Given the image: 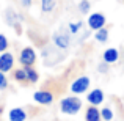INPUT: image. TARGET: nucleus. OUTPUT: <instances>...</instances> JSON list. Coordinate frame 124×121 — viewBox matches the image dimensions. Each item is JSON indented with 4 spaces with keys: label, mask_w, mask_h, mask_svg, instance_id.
Returning <instances> with one entry per match:
<instances>
[{
    "label": "nucleus",
    "mask_w": 124,
    "mask_h": 121,
    "mask_svg": "<svg viewBox=\"0 0 124 121\" xmlns=\"http://www.w3.org/2000/svg\"><path fill=\"white\" fill-rule=\"evenodd\" d=\"M33 99L36 101L38 104H41V105H49V104L54 102V94H52L50 91L39 90V91H35L33 93Z\"/></svg>",
    "instance_id": "8"
},
{
    "label": "nucleus",
    "mask_w": 124,
    "mask_h": 121,
    "mask_svg": "<svg viewBox=\"0 0 124 121\" xmlns=\"http://www.w3.org/2000/svg\"><path fill=\"white\" fill-rule=\"evenodd\" d=\"M17 2H19V5L24 6V8H30L31 3H33V0H17Z\"/></svg>",
    "instance_id": "22"
},
{
    "label": "nucleus",
    "mask_w": 124,
    "mask_h": 121,
    "mask_svg": "<svg viewBox=\"0 0 124 121\" xmlns=\"http://www.w3.org/2000/svg\"><path fill=\"white\" fill-rule=\"evenodd\" d=\"M86 99L91 105H101V104L104 102V91L101 90V88H94V90H91L90 93H88Z\"/></svg>",
    "instance_id": "10"
},
{
    "label": "nucleus",
    "mask_w": 124,
    "mask_h": 121,
    "mask_svg": "<svg viewBox=\"0 0 124 121\" xmlns=\"http://www.w3.org/2000/svg\"><path fill=\"white\" fill-rule=\"evenodd\" d=\"M14 79L17 82H25L27 80V74H25V69L22 68V69H16L14 71Z\"/></svg>",
    "instance_id": "19"
},
{
    "label": "nucleus",
    "mask_w": 124,
    "mask_h": 121,
    "mask_svg": "<svg viewBox=\"0 0 124 121\" xmlns=\"http://www.w3.org/2000/svg\"><path fill=\"white\" fill-rule=\"evenodd\" d=\"M14 66V55L11 52H2L0 54V71L9 73Z\"/></svg>",
    "instance_id": "6"
},
{
    "label": "nucleus",
    "mask_w": 124,
    "mask_h": 121,
    "mask_svg": "<svg viewBox=\"0 0 124 121\" xmlns=\"http://www.w3.org/2000/svg\"><path fill=\"white\" fill-rule=\"evenodd\" d=\"M101 118L102 116H101V112L96 105H90L85 112V120L86 121H101Z\"/></svg>",
    "instance_id": "12"
},
{
    "label": "nucleus",
    "mask_w": 124,
    "mask_h": 121,
    "mask_svg": "<svg viewBox=\"0 0 124 121\" xmlns=\"http://www.w3.org/2000/svg\"><path fill=\"white\" fill-rule=\"evenodd\" d=\"M94 40H96L97 42H101V44L107 42V40H108V30H107L105 27H102L101 30H96V33H94Z\"/></svg>",
    "instance_id": "14"
},
{
    "label": "nucleus",
    "mask_w": 124,
    "mask_h": 121,
    "mask_svg": "<svg viewBox=\"0 0 124 121\" xmlns=\"http://www.w3.org/2000/svg\"><path fill=\"white\" fill-rule=\"evenodd\" d=\"M105 14H102V13H91L90 16H88V27L91 28V30H101L102 27H105Z\"/></svg>",
    "instance_id": "5"
},
{
    "label": "nucleus",
    "mask_w": 124,
    "mask_h": 121,
    "mask_svg": "<svg viewBox=\"0 0 124 121\" xmlns=\"http://www.w3.org/2000/svg\"><path fill=\"white\" fill-rule=\"evenodd\" d=\"M6 87H8V79H6L5 73L0 71V90H6Z\"/></svg>",
    "instance_id": "21"
},
{
    "label": "nucleus",
    "mask_w": 124,
    "mask_h": 121,
    "mask_svg": "<svg viewBox=\"0 0 124 121\" xmlns=\"http://www.w3.org/2000/svg\"><path fill=\"white\" fill-rule=\"evenodd\" d=\"M82 109V101L76 96H66L60 101V110L64 115H77Z\"/></svg>",
    "instance_id": "1"
},
{
    "label": "nucleus",
    "mask_w": 124,
    "mask_h": 121,
    "mask_svg": "<svg viewBox=\"0 0 124 121\" xmlns=\"http://www.w3.org/2000/svg\"><path fill=\"white\" fill-rule=\"evenodd\" d=\"M90 85H91L90 77L88 76H80V77H77V79L71 83V91H72L74 94H82V93H85V91H88Z\"/></svg>",
    "instance_id": "3"
},
{
    "label": "nucleus",
    "mask_w": 124,
    "mask_h": 121,
    "mask_svg": "<svg viewBox=\"0 0 124 121\" xmlns=\"http://www.w3.org/2000/svg\"><path fill=\"white\" fill-rule=\"evenodd\" d=\"M102 60L105 61L107 65H115L116 61L119 60V50L116 47H108L104 50L102 54Z\"/></svg>",
    "instance_id": "9"
},
{
    "label": "nucleus",
    "mask_w": 124,
    "mask_h": 121,
    "mask_svg": "<svg viewBox=\"0 0 124 121\" xmlns=\"http://www.w3.org/2000/svg\"><path fill=\"white\" fill-rule=\"evenodd\" d=\"M99 71H102V73H107V63L104 61L102 65H99Z\"/></svg>",
    "instance_id": "23"
},
{
    "label": "nucleus",
    "mask_w": 124,
    "mask_h": 121,
    "mask_svg": "<svg viewBox=\"0 0 124 121\" xmlns=\"http://www.w3.org/2000/svg\"><path fill=\"white\" fill-rule=\"evenodd\" d=\"M57 6V0H41V11L42 13H52Z\"/></svg>",
    "instance_id": "15"
},
{
    "label": "nucleus",
    "mask_w": 124,
    "mask_h": 121,
    "mask_svg": "<svg viewBox=\"0 0 124 121\" xmlns=\"http://www.w3.org/2000/svg\"><path fill=\"white\" fill-rule=\"evenodd\" d=\"M25 69V74H27V80L30 82V83H36L38 79H39V74H38L36 69H33L31 66H24Z\"/></svg>",
    "instance_id": "13"
},
{
    "label": "nucleus",
    "mask_w": 124,
    "mask_h": 121,
    "mask_svg": "<svg viewBox=\"0 0 124 121\" xmlns=\"http://www.w3.org/2000/svg\"><path fill=\"white\" fill-rule=\"evenodd\" d=\"M52 41H54L55 47H58L60 50H66L71 46V33L69 32H64V30H58L54 33Z\"/></svg>",
    "instance_id": "2"
},
{
    "label": "nucleus",
    "mask_w": 124,
    "mask_h": 121,
    "mask_svg": "<svg viewBox=\"0 0 124 121\" xmlns=\"http://www.w3.org/2000/svg\"><path fill=\"white\" fill-rule=\"evenodd\" d=\"M19 61L22 66H33L36 61V52L33 47H24L19 54Z\"/></svg>",
    "instance_id": "4"
},
{
    "label": "nucleus",
    "mask_w": 124,
    "mask_h": 121,
    "mask_svg": "<svg viewBox=\"0 0 124 121\" xmlns=\"http://www.w3.org/2000/svg\"><path fill=\"white\" fill-rule=\"evenodd\" d=\"M82 25H83V22H80V21H77V22H69V25H68V30H69L71 35H77V33L80 32V28H82Z\"/></svg>",
    "instance_id": "16"
},
{
    "label": "nucleus",
    "mask_w": 124,
    "mask_h": 121,
    "mask_svg": "<svg viewBox=\"0 0 124 121\" xmlns=\"http://www.w3.org/2000/svg\"><path fill=\"white\" fill-rule=\"evenodd\" d=\"M5 21H6V24H8L9 27H14V28H16V32H17V33H21V27H19V22L22 21V17H21V16H19L13 8H8V9L5 11Z\"/></svg>",
    "instance_id": "7"
},
{
    "label": "nucleus",
    "mask_w": 124,
    "mask_h": 121,
    "mask_svg": "<svg viewBox=\"0 0 124 121\" xmlns=\"http://www.w3.org/2000/svg\"><path fill=\"white\" fill-rule=\"evenodd\" d=\"M8 118L9 121H25L27 120V112L21 107H14L8 112Z\"/></svg>",
    "instance_id": "11"
},
{
    "label": "nucleus",
    "mask_w": 124,
    "mask_h": 121,
    "mask_svg": "<svg viewBox=\"0 0 124 121\" xmlns=\"http://www.w3.org/2000/svg\"><path fill=\"white\" fill-rule=\"evenodd\" d=\"M101 116H102L104 121H112V120H113V112H112V109H108V107H104V109L101 110Z\"/></svg>",
    "instance_id": "18"
},
{
    "label": "nucleus",
    "mask_w": 124,
    "mask_h": 121,
    "mask_svg": "<svg viewBox=\"0 0 124 121\" xmlns=\"http://www.w3.org/2000/svg\"><path fill=\"white\" fill-rule=\"evenodd\" d=\"M6 49H8V40L3 33H0V54L6 52Z\"/></svg>",
    "instance_id": "20"
},
{
    "label": "nucleus",
    "mask_w": 124,
    "mask_h": 121,
    "mask_svg": "<svg viewBox=\"0 0 124 121\" xmlns=\"http://www.w3.org/2000/svg\"><path fill=\"white\" fill-rule=\"evenodd\" d=\"M90 9H91L90 0H80V2H79V11L82 13V14H88Z\"/></svg>",
    "instance_id": "17"
}]
</instances>
